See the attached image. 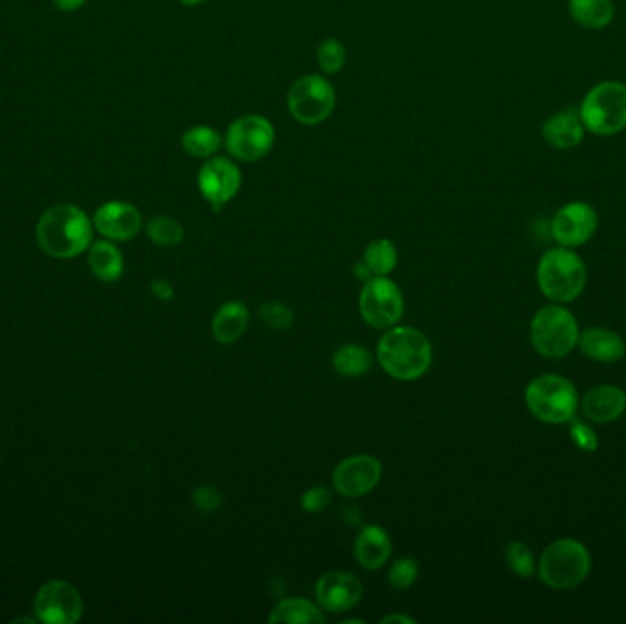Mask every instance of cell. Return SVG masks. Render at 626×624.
<instances>
[{
  "instance_id": "30bf717a",
  "label": "cell",
  "mask_w": 626,
  "mask_h": 624,
  "mask_svg": "<svg viewBox=\"0 0 626 624\" xmlns=\"http://www.w3.org/2000/svg\"><path fill=\"white\" fill-rule=\"evenodd\" d=\"M224 145L235 162H259L275 145V127L260 114H246L229 125Z\"/></svg>"
},
{
  "instance_id": "cb8c5ba5",
  "label": "cell",
  "mask_w": 626,
  "mask_h": 624,
  "mask_svg": "<svg viewBox=\"0 0 626 624\" xmlns=\"http://www.w3.org/2000/svg\"><path fill=\"white\" fill-rule=\"evenodd\" d=\"M88 264L92 273L103 282H114L123 275V268H125V262H123V255L112 242L107 240H101L96 242L90 253H88Z\"/></svg>"
},
{
  "instance_id": "8992f818",
  "label": "cell",
  "mask_w": 626,
  "mask_h": 624,
  "mask_svg": "<svg viewBox=\"0 0 626 624\" xmlns=\"http://www.w3.org/2000/svg\"><path fill=\"white\" fill-rule=\"evenodd\" d=\"M531 345L540 356L550 359L566 357L579 343V324L573 313L559 304H550L535 313L531 326Z\"/></svg>"
},
{
  "instance_id": "ffe728a7",
  "label": "cell",
  "mask_w": 626,
  "mask_h": 624,
  "mask_svg": "<svg viewBox=\"0 0 626 624\" xmlns=\"http://www.w3.org/2000/svg\"><path fill=\"white\" fill-rule=\"evenodd\" d=\"M584 125L579 110H562L542 125V136L553 149L572 151L584 138Z\"/></svg>"
},
{
  "instance_id": "52a82bcc",
  "label": "cell",
  "mask_w": 626,
  "mask_h": 624,
  "mask_svg": "<svg viewBox=\"0 0 626 624\" xmlns=\"http://www.w3.org/2000/svg\"><path fill=\"white\" fill-rule=\"evenodd\" d=\"M584 129L597 136H616L626 129V85L605 81L588 90L579 107Z\"/></svg>"
},
{
  "instance_id": "4fadbf2b",
  "label": "cell",
  "mask_w": 626,
  "mask_h": 624,
  "mask_svg": "<svg viewBox=\"0 0 626 624\" xmlns=\"http://www.w3.org/2000/svg\"><path fill=\"white\" fill-rule=\"evenodd\" d=\"M35 614L43 623L74 624L83 615V599L68 582H46L37 593Z\"/></svg>"
},
{
  "instance_id": "e575fe53",
  "label": "cell",
  "mask_w": 626,
  "mask_h": 624,
  "mask_svg": "<svg viewBox=\"0 0 626 624\" xmlns=\"http://www.w3.org/2000/svg\"><path fill=\"white\" fill-rule=\"evenodd\" d=\"M570 436H572L573 443L583 451L594 452L597 449L599 442H597L594 429L577 418L570 421Z\"/></svg>"
},
{
  "instance_id": "6da1fadb",
  "label": "cell",
  "mask_w": 626,
  "mask_h": 624,
  "mask_svg": "<svg viewBox=\"0 0 626 624\" xmlns=\"http://www.w3.org/2000/svg\"><path fill=\"white\" fill-rule=\"evenodd\" d=\"M432 343L427 335L412 326H392L385 330L376 348V359L387 376L411 383L429 372L432 365Z\"/></svg>"
},
{
  "instance_id": "9c48e42d",
  "label": "cell",
  "mask_w": 626,
  "mask_h": 624,
  "mask_svg": "<svg viewBox=\"0 0 626 624\" xmlns=\"http://www.w3.org/2000/svg\"><path fill=\"white\" fill-rule=\"evenodd\" d=\"M357 306L368 326L385 332L400 323L405 313V297L394 280L376 275L363 284Z\"/></svg>"
},
{
  "instance_id": "d590c367",
  "label": "cell",
  "mask_w": 626,
  "mask_h": 624,
  "mask_svg": "<svg viewBox=\"0 0 626 624\" xmlns=\"http://www.w3.org/2000/svg\"><path fill=\"white\" fill-rule=\"evenodd\" d=\"M152 295L160 301H171L174 297L173 284L169 280L156 279L151 282Z\"/></svg>"
},
{
  "instance_id": "7402d4cb",
  "label": "cell",
  "mask_w": 626,
  "mask_h": 624,
  "mask_svg": "<svg viewBox=\"0 0 626 624\" xmlns=\"http://www.w3.org/2000/svg\"><path fill=\"white\" fill-rule=\"evenodd\" d=\"M270 623L317 624L326 623L324 610L304 597H286L271 610Z\"/></svg>"
},
{
  "instance_id": "8fae6325",
  "label": "cell",
  "mask_w": 626,
  "mask_h": 624,
  "mask_svg": "<svg viewBox=\"0 0 626 624\" xmlns=\"http://www.w3.org/2000/svg\"><path fill=\"white\" fill-rule=\"evenodd\" d=\"M198 191L215 213H220L233 202L242 187V173L235 160L226 156H213L202 163L198 171Z\"/></svg>"
},
{
  "instance_id": "4316f807",
  "label": "cell",
  "mask_w": 626,
  "mask_h": 624,
  "mask_svg": "<svg viewBox=\"0 0 626 624\" xmlns=\"http://www.w3.org/2000/svg\"><path fill=\"white\" fill-rule=\"evenodd\" d=\"M361 260L367 264L374 277L376 275L389 277L390 273L398 266V248L389 238H376V240L368 242Z\"/></svg>"
},
{
  "instance_id": "44dd1931",
  "label": "cell",
  "mask_w": 626,
  "mask_h": 624,
  "mask_svg": "<svg viewBox=\"0 0 626 624\" xmlns=\"http://www.w3.org/2000/svg\"><path fill=\"white\" fill-rule=\"evenodd\" d=\"M249 310L242 301H227L216 310L211 334L220 345H233L248 332Z\"/></svg>"
},
{
  "instance_id": "ba28073f",
  "label": "cell",
  "mask_w": 626,
  "mask_h": 624,
  "mask_svg": "<svg viewBox=\"0 0 626 624\" xmlns=\"http://www.w3.org/2000/svg\"><path fill=\"white\" fill-rule=\"evenodd\" d=\"M286 105L297 123L313 127L332 116L335 108L334 85L328 77L306 74L293 81L286 96Z\"/></svg>"
},
{
  "instance_id": "ac0fdd59",
  "label": "cell",
  "mask_w": 626,
  "mask_h": 624,
  "mask_svg": "<svg viewBox=\"0 0 626 624\" xmlns=\"http://www.w3.org/2000/svg\"><path fill=\"white\" fill-rule=\"evenodd\" d=\"M579 407L588 420L605 425L619 420L625 414L626 394L614 385H601L588 390L579 401Z\"/></svg>"
},
{
  "instance_id": "277c9868",
  "label": "cell",
  "mask_w": 626,
  "mask_h": 624,
  "mask_svg": "<svg viewBox=\"0 0 626 624\" xmlns=\"http://www.w3.org/2000/svg\"><path fill=\"white\" fill-rule=\"evenodd\" d=\"M592 570V557L583 542L561 538L544 549L537 573L540 581L553 590H572L581 586Z\"/></svg>"
},
{
  "instance_id": "ab89813d",
  "label": "cell",
  "mask_w": 626,
  "mask_h": 624,
  "mask_svg": "<svg viewBox=\"0 0 626 624\" xmlns=\"http://www.w3.org/2000/svg\"><path fill=\"white\" fill-rule=\"evenodd\" d=\"M206 2H209V0H180V4L187 6V8H196V6H202Z\"/></svg>"
},
{
  "instance_id": "f1b7e54d",
  "label": "cell",
  "mask_w": 626,
  "mask_h": 624,
  "mask_svg": "<svg viewBox=\"0 0 626 624\" xmlns=\"http://www.w3.org/2000/svg\"><path fill=\"white\" fill-rule=\"evenodd\" d=\"M260 323L275 332H286L295 323V313L290 306L279 301L262 302L259 308Z\"/></svg>"
},
{
  "instance_id": "74e56055",
  "label": "cell",
  "mask_w": 626,
  "mask_h": 624,
  "mask_svg": "<svg viewBox=\"0 0 626 624\" xmlns=\"http://www.w3.org/2000/svg\"><path fill=\"white\" fill-rule=\"evenodd\" d=\"M379 623H381V624H394V623H398V624H414V623H416V621H414V619H412V617H409V615L389 614V615H385V617H383V619H381V621H379Z\"/></svg>"
},
{
  "instance_id": "f546056e",
  "label": "cell",
  "mask_w": 626,
  "mask_h": 624,
  "mask_svg": "<svg viewBox=\"0 0 626 624\" xmlns=\"http://www.w3.org/2000/svg\"><path fill=\"white\" fill-rule=\"evenodd\" d=\"M346 63L345 44L337 39H326L317 48V65L324 76H334Z\"/></svg>"
},
{
  "instance_id": "4dcf8cb0",
  "label": "cell",
  "mask_w": 626,
  "mask_h": 624,
  "mask_svg": "<svg viewBox=\"0 0 626 624\" xmlns=\"http://www.w3.org/2000/svg\"><path fill=\"white\" fill-rule=\"evenodd\" d=\"M506 562H508L509 570L522 579L533 577L537 571V562L533 557V551L519 540L509 542L508 548H506Z\"/></svg>"
},
{
  "instance_id": "484cf974",
  "label": "cell",
  "mask_w": 626,
  "mask_h": 624,
  "mask_svg": "<svg viewBox=\"0 0 626 624\" xmlns=\"http://www.w3.org/2000/svg\"><path fill=\"white\" fill-rule=\"evenodd\" d=\"M182 147L193 158L209 160L224 147V138L218 130L209 125H195L185 130L182 136Z\"/></svg>"
},
{
  "instance_id": "83f0119b",
  "label": "cell",
  "mask_w": 626,
  "mask_h": 624,
  "mask_svg": "<svg viewBox=\"0 0 626 624\" xmlns=\"http://www.w3.org/2000/svg\"><path fill=\"white\" fill-rule=\"evenodd\" d=\"M147 235L160 248H176L184 240V226L173 216H154L147 224Z\"/></svg>"
},
{
  "instance_id": "d6986e66",
  "label": "cell",
  "mask_w": 626,
  "mask_h": 624,
  "mask_svg": "<svg viewBox=\"0 0 626 624\" xmlns=\"http://www.w3.org/2000/svg\"><path fill=\"white\" fill-rule=\"evenodd\" d=\"M577 346L581 348L583 356L597 363H605V365L621 361L626 354L623 337L616 334L614 330L601 328V326L584 330L583 334L579 335Z\"/></svg>"
},
{
  "instance_id": "5bb4252c",
  "label": "cell",
  "mask_w": 626,
  "mask_h": 624,
  "mask_svg": "<svg viewBox=\"0 0 626 624\" xmlns=\"http://www.w3.org/2000/svg\"><path fill=\"white\" fill-rule=\"evenodd\" d=\"M363 584L354 573L326 571L315 582V601L330 614L348 612L363 599Z\"/></svg>"
},
{
  "instance_id": "1f68e13d",
  "label": "cell",
  "mask_w": 626,
  "mask_h": 624,
  "mask_svg": "<svg viewBox=\"0 0 626 624\" xmlns=\"http://www.w3.org/2000/svg\"><path fill=\"white\" fill-rule=\"evenodd\" d=\"M420 577V566L411 557H401L389 570V584L394 590H409Z\"/></svg>"
},
{
  "instance_id": "7c38bea8",
  "label": "cell",
  "mask_w": 626,
  "mask_h": 624,
  "mask_svg": "<svg viewBox=\"0 0 626 624\" xmlns=\"http://www.w3.org/2000/svg\"><path fill=\"white\" fill-rule=\"evenodd\" d=\"M383 476V465L372 454H354L335 465L332 484L341 496L361 498L372 493Z\"/></svg>"
},
{
  "instance_id": "5b68a950",
  "label": "cell",
  "mask_w": 626,
  "mask_h": 624,
  "mask_svg": "<svg viewBox=\"0 0 626 624\" xmlns=\"http://www.w3.org/2000/svg\"><path fill=\"white\" fill-rule=\"evenodd\" d=\"M529 412L548 425L570 423L579 409V394L572 381L559 374L535 377L526 388Z\"/></svg>"
},
{
  "instance_id": "7a4b0ae2",
  "label": "cell",
  "mask_w": 626,
  "mask_h": 624,
  "mask_svg": "<svg viewBox=\"0 0 626 624\" xmlns=\"http://www.w3.org/2000/svg\"><path fill=\"white\" fill-rule=\"evenodd\" d=\"M37 242L54 259H74L90 246L92 224L76 205H55L37 224Z\"/></svg>"
},
{
  "instance_id": "3957f363",
  "label": "cell",
  "mask_w": 626,
  "mask_h": 624,
  "mask_svg": "<svg viewBox=\"0 0 626 624\" xmlns=\"http://www.w3.org/2000/svg\"><path fill=\"white\" fill-rule=\"evenodd\" d=\"M539 290L553 302H573L586 288V266L570 248L546 251L537 266Z\"/></svg>"
},
{
  "instance_id": "d6a6232c",
  "label": "cell",
  "mask_w": 626,
  "mask_h": 624,
  "mask_svg": "<svg viewBox=\"0 0 626 624\" xmlns=\"http://www.w3.org/2000/svg\"><path fill=\"white\" fill-rule=\"evenodd\" d=\"M330 504H332V493L323 485H313L310 489H306L301 496V507H303L304 513H310V515L323 513Z\"/></svg>"
},
{
  "instance_id": "603a6c76",
  "label": "cell",
  "mask_w": 626,
  "mask_h": 624,
  "mask_svg": "<svg viewBox=\"0 0 626 624\" xmlns=\"http://www.w3.org/2000/svg\"><path fill=\"white\" fill-rule=\"evenodd\" d=\"M332 365L339 376L357 379V377L367 376L370 372V368L374 365V356L367 346L348 343L335 350Z\"/></svg>"
},
{
  "instance_id": "e0dca14e",
  "label": "cell",
  "mask_w": 626,
  "mask_h": 624,
  "mask_svg": "<svg viewBox=\"0 0 626 624\" xmlns=\"http://www.w3.org/2000/svg\"><path fill=\"white\" fill-rule=\"evenodd\" d=\"M392 540L389 533L378 524H367L354 540V559L361 568L378 571L389 562Z\"/></svg>"
},
{
  "instance_id": "f35d334b",
  "label": "cell",
  "mask_w": 626,
  "mask_h": 624,
  "mask_svg": "<svg viewBox=\"0 0 626 624\" xmlns=\"http://www.w3.org/2000/svg\"><path fill=\"white\" fill-rule=\"evenodd\" d=\"M87 0H55V4L61 8V10L72 11L81 8Z\"/></svg>"
},
{
  "instance_id": "8d00e7d4",
  "label": "cell",
  "mask_w": 626,
  "mask_h": 624,
  "mask_svg": "<svg viewBox=\"0 0 626 624\" xmlns=\"http://www.w3.org/2000/svg\"><path fill=\"white\" fill-rule=\"evenodd\" d=\"M354 277L365 284V282H367L368 279H372L374 275H372V271L368 269L367 264H365L363 260H359L357 264H354Z\"/></svg>"
},
{
  "instance_id": "d4e9b609",
  "label": "cell",
  "mask_w": 626,
  "mask_h": 624,
  "mask_svg": "<svg viewBox=\"0 0 626 624\" xmlns=\"http://www.w3.org/2000/svg\"><path fill=\"white\" fill-rule=\"evenodd\" d=\"M568 10L572 13L573 21L590 30L606 28L616 15L612 0H570Z\"/></svg>"
},
{
  "instance_id": "2e32d148",
  "label": "cell",
  "mask_w": 626,
  "mask_h": 624,
  "mask_svg": "<svg viewBox=\"0 0 626 624\" xmlns=\"http://www.w3.org/2000/svg\"><path fill=\"white\" fill-rule=\"evenodd\" d=\"M141 213L127 202H108L101 205L94 216V226L110 240H130L140 233Z\"/></svg>"
},
{
  "instance_id": "836d02e7",
  "label": "cell",
  "mask_w": 626,
  "mask_h": 624,
  "mask_svg": "<svg viewBox=\"0 0 626 624\" xmlns=\"http://www.w3.org/2000/svg\"><path fill=\"white\" fill-rule=\"evenodd\" d=\"M193 504L202 513H215L222 506V495L215 487L204 485L193 491Z\"/></svg>"
},
{
  "instance_id": "9a60e30c",
  "label": "cell",
  "mask_w": 626,
  "mask_h": 624,
  "mask_svg": "<svg viewBox=\"0 0 626 624\" xmlns=\"http://www.w3.org/2000/svg\"><path fill=\"white\" fill-rule=\"evenodd\" d=\"M597 229V213L592 205L572 202L561 207L551 220V237L562 248H581Z\"/></svg>"
}]
</instances>
